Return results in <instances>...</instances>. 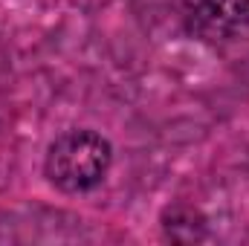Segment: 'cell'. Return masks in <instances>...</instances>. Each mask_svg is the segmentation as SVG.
I'll return each instance as SVG.
<instances>
[{"label":"cell","instance_id":"7a4b0ae2","mask_svg":"<svg viewBox=\"0 0 249 246\" xmlns=\"http://www.w3.org/2000/svg\"><path fill=\"white\" fill-rule=\"evenodd\" d=\"M183 15L203 41H232L249 29V0H183Z\"/></svg>","mask_w":249,"mask_h":246},{"label":"cell","instance_id":"6da1fadb","mask_svg":"<svg viewBox=\"0 0 249 246\" xmlns=\"http://www.w3.org/2000/svg\"><path fill=\"white\" fill-rule=\"evenodd\" d=\"M110 165H113L110 142L90 127H72L58 133L44 157L47 180L64 194H81L96 188L107 177Z\"/></svg>","mask_w":249,"mask_h":246}]
</instances>
